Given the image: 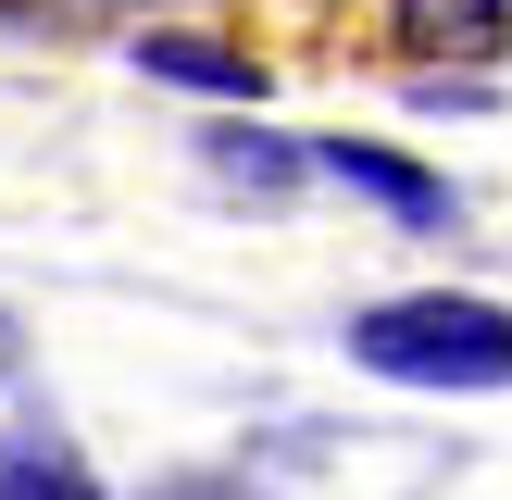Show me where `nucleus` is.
I'll return each instance as SVG.
<instances>
[{"mask_svg": "<svg viewBox=\"0 0 512 500\" xmlns=\"http://www.w3.org/2000/svg\"><path fill=\"white\" fill-rule=\"evenodd\" d=\"M350 363L388 375V388H512V313L463 288H413V300H375L350 313Z\"/></svg>", "mask_w": 512, "mask_h": 500, "instance_id": "1", "label": "nucleus"}, {"mask_svg": "<svg viewBox=\"0 0 512 500\" xmlns=\"http://www.w3.org/2000/svg\"><path fill=\"white\" fill-rule=\"evenodd\" d=\"M313 175H338V188H363V200H388L400 225H450V175H425V163H400V150H363V138H313Z\"/></svg>", "mask_w": 512, "mask_h": 500, "instance_id": "2", "label": "nucleus"}, {"mask_svg": "<svg viewBox=\"0 0 512 500\" xmlns=\"http://www.w3.org/2000/svg\"><path fill=\"white\" fill-rule=\"evenodd\" d=\"M138 75H175V88H213V100H263V63L225 38H200V25H150L138 38Z\"/></svg>", "mask_w": 512, "mask_h": 500, "instance_id": "3", "label": "nucleus"}, {"mask_svg": "<svg viewBox=\"0 0 512 500\" xmlns=\"http://www.w3.org/2000/svg\"><path fill=\"white\" fill-rule=\"evenodd\" d=\"M400 38H413V50H438V63H500L512 0H400Z\"/></svg>", "mask_w": 512, "mask_h": 500, "instance_id": "4", "label": "nucleus"}, {"mask_svg": "<svg viewBox=\"0 0 512 500\" xmlns=\"http://www.w3.org/2000/svg\"><path fill=\"white\" fill-rule=\"evenodd\" d=\"M0 500H100V488H88V463H75L63 425L25 413V425H13V450H0Z\"/></svg>", "mask_w": 512, "mask_h": 500, "instance_id": "5", "label": "nucleus"}, {"mask_svg": "<svg viewBox=\"0 0 512 500\" xmlns=\"http://www.w3.org/2000/svg\"><path fill=\"white\" fill-rule=\"evenodd\" d=\"M213 175L250 188V200H288L300 175H313V150H300V138H263V125H213Z\"/></svg>", "mask_w": 512, "mask_h": 500, "instance_id": "6", "label": "nucleus"}, {"mask_svg": "<svg viewBox=\"0 0 512 500\" xmlns=\"http://www.w3.org/2000/svg\"><path fill=\"white\" fill-rule=\"evenodd\" d=\"M13 363H25V325H13V313H0V375H13Z\"/></svg>", "mask_w": 512, "mask_h": 500, "instance_id": "7", "label": "nucleus"}]
</instances>
